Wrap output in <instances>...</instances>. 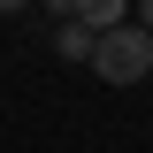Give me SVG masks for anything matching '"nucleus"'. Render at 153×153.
I'll list each match as a JSON object with an SVG mask.
<instances>
[{
    "label": "nucleus",
    "instance_id": "nucleus-2",
    "mask_svg": "<svg viewBox=\"0 0 153 153\" xmlns=\"http://www.w3.org/2000/svg\"><path fill=\"white\" fill-rule=\"evenodd\" d=\"M123 8H130V0H69V23H84V31H115V23H123Z\"/></svg>",
    "mask_w": 153,
    "mask_h": 153
},
{
    "label": "nucleus",
    "instance_id": "nucleus-3",
    "mask_svg": "<svg viewBox=\"0 0 153 153\" xmlns=\"http://www.w3.org/2000/svg\"><path fill=\"white\" fill-rule=\"evenodd\" d=\"M54 54L61 61H92V31H84V23H61L54 31Z\"/></svg>",
    "mask_w": 153,
    "mask_h": 153
},
{
    "label": "nucleus",
    "instance_id": "nucleus-4",
    "mask_svg": "<svg viewBox=\"0 0 153 153\" xmlns=\"http://www.w3.org/2000/svg\"><path fill=\"white\" fill-rule=\"evenodd\" d=\"M138 31H146V38H153V0H138Z\"/></svg>",
    "mask_w": 153,
    "mask_h": 153
},
{
    "label": "nucleus",
    "instance_id": "nucleus-5",
    "mask_svg": "<svg viewBox=\"0 0 153 153\" xmlns=\"http://www.w3.org/2000/svg\"><path fill=\"white\" fill-rule=\"evenodd\" d=\"M23 8H31V0H0V16H23Z\"/></svg>",
    "mask_w": 153,
    "mask_h": 153
},
{
    "label": "nucleus",
    "instance_id": "nucleus-1",
    "mask_svg": "<svg viewBox=\"0 0 153 153\" xmlns=\"http://www.w3.org/2000/svg\"><path fill=\"white\" fill-rule=\"evenodd\" d=\"M92 69L107 76V84H138V76L153 69V38L138 31V23H115V31L92 38Z\"/></svg>",
    "mask_w": 153,
    "mask_h": 153
}]
</instances>
